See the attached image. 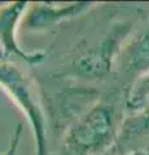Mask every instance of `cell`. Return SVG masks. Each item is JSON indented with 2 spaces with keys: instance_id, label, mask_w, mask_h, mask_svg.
Here are the masks:
<instances>
[{
  "instance_id": "obj_1",
  "label": "cell",
  "mask_w": 149,
  "mask_h": 155,
  "mask_svg": "<svg viewBox=\"0 0 149 155\" xmlns=\"http://www.w3.org/2000/svg\"><path fill=\"white\" fill-rule=\"evenodd\" d=\"M117 111L114 105L97 102L68 130L57 155H95L114 141Z\"/></svg>"
},
{
  "instance_id": "obj_2",
  "label": "cell",
  "mask_w": 149,
  "mask_h": 155,
  "mask_svg": "<svg viewBox=\"0 0 149 155\" xmlns=\"http://www.w3.org/2000/svg\"><path fill=\"white\" fill-rule=\"evenodd\" d=\"M0 83L12 94L17 105L27 116L34 133L36 155H47L44 115L32 91L31 81L12 65L0 66Z\"/></svg>"
},
{
  "instance_id": "obj_3",
  "label": "cell",
  "mask_w": 149,
  "mask_h": 155,
  "mask_svg": "<svg viewBox=\"0 0 149 155\" xmlns=\"http://www.w3.org/2000/svg\"><path fill=\"white\" fill-rule=\"evenodd\" d=\"M131 30V23H117L109 30L99 45L92 47L71 64L70 74L83 79H104L112 70L114 56L123 39Z\"/></svg>"
},
{
  "instance_id": "obj_4",
  "label": "cell",
  "mask_w": 149,
  "mask_h": 155,
  "mask_svg": "<svg viewBox=\"0 0 149 155\" xmlns=\"http://www.w3.org/2000/svg\"><path fill=\"white\" fill-rule=\"evenodd\" d=\"M29 8L26 2H16L0 11V40L7 52L21 58L25 62L36 65L44 60V53H26L21 49L16 40L17 23L22 17V13Z\"/></svg>"
},
{
  "instance_id": "obj_5",
  "label": "cell",
  "mask_w": 149,
  "mask_h": 155,
  "mask_svg": "<svg viewBox=\"0 0 149 155\" xmlns=\"http://www.w3.org/2000/svg\"><path fill=\"white\" fill-rule=\"evenodd\" d=\"M91 7V3L79 2L68 7H52L48 4H36L29 9L26 14V27L30 30H43L64 19L73 18Z\"/></svg>"
},
{
  "instance_id": "obj_6",
  "label": "cell",
  "mask_w": 149,
  "mask_h": 155,
  "mask_svg": "<svg viewBox=\"0 0 149 155\" xmlns=\"http://www.w3.org/2000/svg\"><path fill=\"white\" fill-rule=\"evenodd\" d=\"M122 66L128 74L143 75L149 71V26L123 51Z\"/></svg>"
},
{
  "instance_id": "obj_7",
  "label": "cell",
  "mask_w": 149,
  "mask_h": 155,
  "mask_svg": "<svg viewBox=\"0 0 149 155\" xmlns=\"http://www.w3.org/2000/svg\"><path fill=\"white\" fill-rule=\"evenodd\" d=\"M149 134V105L141 109L139 113L124 120L118 133L117 142L126 143L137 137H144Z\"/></svg>"
},
{
  "instance_id": "obj_8",
  "label": "cell",
  "mask_w": 149,
  "mask_h": 155,
  "mask_svg": "<svg viewBox=\"0 0 149 155\" xmlns=\"http://www.w3.org/2000/svg\"><path fill=\"white\" fill-rule=\"evenodd\" d=\"M149 101V71L140 75L132 85L127 97V107L132 111H140L148 105Z\"/></svg>"
},
{
  "instance_id": "obj_9",
  "label": "cell",
  "mask_w": 149,
  "mask_h": 155,
  "mask_svg": "<svg viewBox=\"0 0 149 155\" xmlns=\"http://www.w3.org/2000/svg\"><path fill=\"white\" fill-rule=\"evenodd\" d=\"M123 155H149V147L147 149H137L134 151L128 153V154H123Z\"/></svg>"
}]
</instances>
